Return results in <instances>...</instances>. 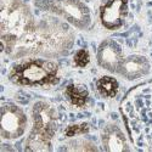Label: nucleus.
Listing matches in <instances>:
<instances>
[{
    "instance_id": "1",
    "label": "nucleus",
    "mask_w": 152,
    "mask_h": 152,
    "mask_svg": "<svg viewBox=\"0 0 152 152\" xmlns=\"http://www.w3.org/2000/svg\"><path fill=\"white\" fill-rule=\"evenodd\" d=\"M74 42V34L68 26L55 18L45 17L35 21L33 28L7 53L12 57L42 55L56 57L67 54Z\"/></svg>"
},
{
    "instance_id": "2",
    "label": "nucleus",
    "mask_w": 152,
    "mask_h": 152,
    "mask_svg": "<svg viewBox=\"0 0 152 152\" xmlns=\"http://www.w3.org/2000/svg\"><path fill=\"white\" fill-rule=\"evenodd\" d=\"M121 110L135 147L152 151V82L130 90L123 99Z\"/></svg>"
},
{
    "instance_id": "3",
    "label": "nucleus",
    "mask_w": 152,
    "mask_h": 152,
    "mask_svg": "<svg viewBox=\"0 0 152 152\" xmlns=\"http://www.w3.org/2000/svg\"><path fill=\"white\" fill-rule=\"evenodd\" d=\"M34 23L32 11L23 0H0V32L6 53L33 28Z\"/></svg>"
},
{
    "instance_id": "4",
    "label": "nucleus",
    "mask_w": 152,
    "mask_h": 152,
    "mask_svg": "<svg viewBox=\"0 0 152 152\" xmlns=\"http://www.w3.org/2000/svg\"><path fill=\"white\" fill-rule=\"evenodd\" d=\"M33 128L27 139L26 151H49L60 126L57 108L46 101H38L33 107Z\"/></svg>"
},
{
    "instance_id": "5",
    "label": "nucleus",
    "mask_w": 152,
    "mask_h": 152,
    "mask_svg": "<svg viewBox=\"0 0 152 152\" xmlns=\"http://www.w3.org/2000/svg\"><path fill=\"white\" fill-rule=\"evenodd\" d=\"M9 78L17 85L45 86L58 82L57 63L44 58H31L22 61L11 68Z\"/></svg>"
},
{
    "instance_id": "6",
    "label": "nucleus",
    "mask_w": 152,
    "mask_h": 152,
    "mask_svg": "<svg viewBox=\"0 0 152 152\" xmlns=\"http://www.w3.org/2000/svg\"><path fill=\"white\" fill-rule=\"evenodd\" d=\"M38 5L79 29H85L91 24V11L80 0H42Z\"/></svg>"
},
{
    "instance_id": "7",
    "label": "nucleus",
    "mask_w": 152,
    "mask_h": 152,
    "mask_svg": "<svg viewBox=\"0 0 152 152\" xmlns=\"http://www.w3.org/2000/svg\"><path fill=\"white\" fill-rule=\"evenodd\" d=\"M27 128V116L23 110L12 104L3 102L0 112V133L6 140H15L22 136Z\"/></svg>"
},
{
    "instance_id": "8",
    "label": "nucleus",
    "mask_w": 152,
    "mask_h": 152,
    "mask_svg": "<svg viewBox=\"0 0 152 152\" xmlns=\"http://www.w3.org/2000/svg\"><path fill=\"white\" fill-rule=\"evenodd\" d=\"M128 16V0H106L100 9V21L110 31L123 26Z\"/></svg>"
},
{
    "instance_id": "9",
    "label": "nucleus",
    "mask_w": 152,
    "mask_h": 152,
    "mask_svg": "<svg viewBox=\"0 0 152 152\" xmlns=\"http://www.w3.org/2000/svg\"><path fill=\"white\" fill-rule=\"evenodd\" d=\"M97 63L108 72H117L119 63L123 60L121 45L113 39H106L97 49Z\"/></svg>"
},
{
    "instance_id": "10",
    "label": "nucleus",
    "mask_w": 152,
    "mask_h": 152,
    "mask_svg": "<svg viewBox=\"0 0 152 152\" xmlns=\"http://www.w3.org/2000/svg\"><path fill=\"white\" fill-rule=\"evenodd\" d=\"M150 61L142 55H129L123 57L116 73L123 78L134 80L146 75L150 72Z\"/></svg>"
},
{
    "instance_id": "11",
    "label": "nucleus",
    "mask_w": 152,
    "mask_h": 152,
    "mask_svg": "<svg viewBox=\"0 0 152 152\" xmlns=\"http://www.w3.org/2000/svg\"><path fill=\"white\" fill-rule=\"evenodd\" d=\"M101 141L106 151H128L129 145L121 128L116 124H107L101 133Z\"/></svg>"
},
{
    "instance_id": "12",
    "label": "nucleus",
    "mask_w": 152,
    "mask_h": 152,
    "mask_svg": "<svg viewBox=\"0 0 152 152\" xmlns=\"http://www.w3.org/2000/svg\"><path fill=\"white\" fill-rule=\"evenodd\" d=\"M66 96L69 100V102L75 107H83L88 104L89 100V93L86 88L79 84H69L66 88Z\"/></svg>"
},
{
    "instance_id": "13",
    "label": "nucleus",
    "mask_w": 152,
    "mask_h": 152,
    "mask_svg": "<svg viewBox=\"0 0 152 152\" xmlns=\"http://www.w3.org/2000/svg\"><path fill=\"white\" fill-rule=\"evenodd\" d=\"M96 88H97L99 93L102 96H105V97H115L117 95V93H118L119 84L113 77L104 75V77H101L97 80Z\"/></svg>"
},
{
    "instance_id": "14",
    "label": "nucleus",
    "mask_w": 152,
    "mask_h": 152,
    "mask_svg": "<svg viewBox=\"0 0 152 152\" xmlns=\"http://www.w3.org/2000/svg\"><path fill=\"white\" fill-rule=\"evenodd\" d=\"M89 132V124L88 123H77V124H72L65 130V135L68 137H74L82 134H85Z\"/></svg>"
},
{
    "instance_id": "15",
    "label": "nucleus",
    "mask_w": 152,
    "mask_h": 152,
    "mask_svg": "<svg viewBox=\"0 0 152 152\" xmlns=\"http://www.w3.org/2000/svg\"><path fill=\"white\" fill-rule=\"evenodd\" d=\"M66 150H74V151H86V150H96V147L86 140H72L67 144Z\"/></svg>"
},
{
    "instance_id": "16",
    "label": "nucleus",
    "mask_w": 152,
    "mask_h": 152,
    "mask_svg": "<svg viewBox=\"0 0 152 152\" xmlns=\"http://www.w3.org/2000/svg\"><path fill=\"white\" fill-rule=\"evenodd\" d=\"M73 60H74L75 66H78V67H85L88 63L90 62V56H89V53H88L86 50L82 49V50H78V51L75 53Z\"/></svg>"
}]
</instances>
